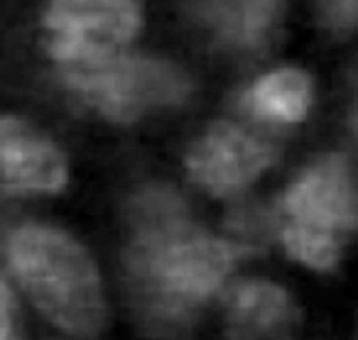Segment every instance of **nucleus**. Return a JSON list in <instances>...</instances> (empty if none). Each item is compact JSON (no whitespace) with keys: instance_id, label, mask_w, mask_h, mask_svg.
I'll list each match as a JSON object with an SVG mask.
<instances>
[{"instance_id":"obj_1","label":"nucleus","mask_w":358,"mask_h":340,"mask_svg":"<svg viewBox=\"0 0 358 340\" xmlns=\"http://www.w3.org/2000/svg\"><path fill=\"white\" fill-rule=\"evenodd\" d=\"M133 211L128 269L150 306L179 316L214 294L236 260L234 247L192 226L169 191L143 193Z\"/></svg>"},{"instance_id":"obj_2","label":"nucleus","mask_w":358,"mask_h":340,"mask_svg":"<svg viewBox=\"0 0 358 340\" xmlns=\"http://www.w3.org/2000/svg\"><path fill=\"white\" fill-rule=\"evenodd\" d=\"M8 262L35 306L62 330L91 338L106 320L101 279L89 252L69 235L45 226L17 228Z\"/></svg>"},{"instance_id":"obj_3","label":"nucleus","mask_w":358,"mask_h":340,"mask_svg":"<svg viewBox=\"0 0 358 340\" xmlns=\"http://www.w3.org/2000/svg\"><path fill=\"white\" fill-rule=\"evenodd\" d=\"M282 240L289 257L329 269L338 260V237L358 228V184L343 154L317 159L282 198Z\"/></svg>"},{"instance_id":"obj_4","label":"nucleus","mask_w":358,"mask_h":340,"mask_svg":"<svg viewBox=\"0 0 358 340\" xmlns=\"http://www.w3.org/2000/svg\"><path fill=\"white\" fill-rule=\"evenodd\" d=\"M71 91L110 120H135L157 105L182 103L189 79L177 66L157 59L118 54L96 64L59 66Z\"/></svg>"},{"instance_id":"obj_5","label":"nucleus","mask_w":358,"mask_h":340,"mask_svg":"<svg viewBox=\"0 0 358 340\" xmlns=\"http://www.w3.org/2000/svg\"><path fill=\"white\" fill-rule=\"evenodd\" d=\"M45 27L59 66L96 64L123 54V47L138 35L140 8L125 0H62L50 6Z\"/></svg>"},{"instance_id":"obj_6","label":"nucleus","mask_w":358,"mask_h":340,"mask_svg":"<svg viewBox=\"0 0 358 340\" xmlns=\"http://www.w3.org/2000/svg\"><path fill=\"white\" fill-rule=\"evenodd\" d=\"M270 162L273 149L231 123L211 125L187 154L189 177L219 196L248 186Z\"/></svg>"},{"instance_id":"obj_7","label":"nucleus","mask_w":358,"mask_h":340,"mask_svg":"<svg viewBox=\"0 0 358 340\" xmlns=\"http://www.w3.org/2000/svg\"><path fill=\"white\" fill-rule=\"evenodd\" d=\"M0 162L6 191H59L66 182L64 154L13 115L0 123Z\"/></svg>"},{"instance_id":"obj_8","label":"nucleus","mask_w":358,"mask_h":340,"mask_svg":"<svg viewBox=\"0 0 358 340\" xmlns=\"http://www.w3.org/2000/svg\"><path fill=\"white\" fill-rule=\"evenodd\" d=\"M312 101L309 76L297 69H280L255 81L243 96V110L270 123H297Z\"/></svg>"},{"instance_id":"obj_9","label":"nucleus","mask_w":358,"mask_h":340,"mask_svg":"<svg viewBox=\"0 0 358 340\" xmlns=\"http://www.w3.org/2000/svg\"><path fill=\"white\" fill-rule=\"evenodd\" d=\"M226 306L231 320L248 333L273 330L275 325L282 323L289 311L287 294L270 281H241L229 291Z\"/></svg>"},{"instance_id":"obj_10","label":"nucleus","mask_w":358,"mask_h":340,"mask_svg":"<svg viewBox=\"0 0 358 340\" xmlns=\"http://www.w3.org/2000/svg\"><path fill=\"white\" fill-rule=\"evenodd\" d=\"M280 6L273 3H238V6H216V17H221V32L231 37L238 45H258L268 30L273 27V20L278 17Z\"/></svg>"},{"instance_id":"obj_11","label":"nucleus","mask_w":358,"mask_h":340,"mask_svg":"<svg viewBox=\"0 0 358 340\" xmlns=\"http://www.w3.org/2000/svg\"><path fill=\"white\" fill-rule=\"evenodd\" d=\"M0 289H3V301H0V313H3L0 328H3V338L0 340H13V294L8 281H3Z\"/></svg>"},{"instance_id":"obj_12","label":"nucleus","mask_w":358,"mask_h":340,"mask_svg":"<svg viewBox=\"0 0 358 340\" xmlns=\"http://www.w3.org/2000/svg\"><path fill=\"white\" fill-rule=\"evenodd\" d=\"M329 15H331L334 22H341V25H351V22H358V3H331Z\"/></svg>"}]
</instances>
